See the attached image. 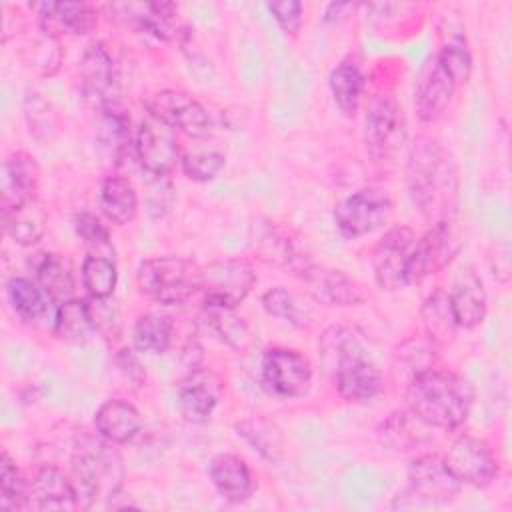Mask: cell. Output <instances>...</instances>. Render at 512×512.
Returning <instances> with one entry per match:
<instances>
[{"label": "cell", "instance_id": "obj_46", "mask_svg": "<svg viewBox=\"0 0 512 512\" xmlns=\"http://www.w3.org/2000/svg\"><path fill=\"white\" fill-rule=\"evenodd\" d=\"M180 166H182V172L190 180H194V182H210L226 166V158H224L222 152H216V150L192 152V154L182 156Z\"/></svg>", "mask_w": 512, "mask_h": 512}, {"label": "cell", "instance_id": "obj_22", "mask_svg": "<svg viewBox=\"0 0 512 512\" xmlns=\"http://www.w3.org/2000/svg\"><path fill=\"white\" fill-rule=\"evenodd\" d=\"M208 476L216 492L232 504L246 502L254 492L252 472L236 454H216L208 464Z\"/></svg>", "mask_w": 512, "mask_h": 512}, {"label": "cell", "instance_id": "obj_25", "mask_svg": "<svg viewBox=\"0 0 512 512\" xmlns=\"http://www.w3.org/2000/svg\"><path fill=\"white\" fill-rule=\"evenodd\" d=\"M32 276L42 292L56 304L72 298L74 274L68 258L56 252H36L28 260Z\"/></svg>", "mask_w": 512, "mask_h": 512}, {"label": "cell", "instance_id": "obj_40", "mask_svg": "<svg viewBox=\"0 0 512 512\" xmlns=\"http://www.w3.org/2000/svg\"><path fill=\"white\" fill-rule=\"evenodd\" d=\"M116 264L108 256L88 254L82 262V284L90 298H110L116 288Z\"/></svg>", "mask_w": 512, "mask_h": 512}, {"label": "cell", "instance_id": "obj_1", "mask_svg": "<svg viewBox=\"0 0 512 512\" xmlns=\"http://www.w3.org/2000/svg\"><path fill=\"white\" fill-rule=\"evenodd\" d=\"M406 182L418 210L434 224L450 220L458 206V168L432 138H418L408 154Z\"/></svg>", "mask_w": 512, "mask_h": 512}, {"label": "cell", "instance_id": "obj_47", "mask_svg": "<svg viewBox=\"0 0 512 512\" xmlns=\"http://www.w3.org/2000/svg\"><path fill=\"white\" fill-rule=\"evenodd\" d=\"M30 66H34L40 74L50 76L60 64V48L56 36L48 34L44 28H40V34L32 40L30 48Z\"/></svg>", "mask_w": 512, "mask_h": 512}, {"label": "cell", "instance_id": "obj_3", "mask_svg": "<svg viewBox=\"0 0 512 512\" xmlns=\"http://www.w3.org/2000/svg\"><path fill=\"white\" fill-rule=\"evenodd\" d=\"M320 352L324 364L334 372L338 394L344 400L370 402L382 392V372L368 360L352 330L342 326L328 328L320 338Z\"/></svg>", "mask_w": 512, "mask_h": 512}, {"label": "cell", "instance_id": "obj_21", "mask_svg": "<svg viewBox=\"0 0 512 512\" xmlns=\"http://www.w3.org/2000/svg\"><path fill=\"white\" fill-rule=\"evenodd\" d=\"M40 168L28 152H12L2 164V210L36 198Z\"/></svg>", "mask_w": 512, "mask_h": 512}, {"label": "cell", "instance_id": "obj_28", "mask_svg": "<svg viewBox=\"0 0 512 512\" xmlns=\"http://www.w3.org/2000/svg\"><path fill=\"white\" fill-rule=\"evenodd\" d=\"M450 302L458 328H474L484 320L488 298L484 284L474 270H466L458 276Z\"/></svg>", "mask_w": 512, "mask_h": 512}, {"label": "cell", "instance_id": "obj_17", "mask_svg": "<svg viewBox=\"0 0 512 512\" xmlns=\"http://www.w3.org/2000/svg\"><path fill=\"white\" fill-rule=\"evenodd\" d=\"M80 78L84 98L92 108L114 102V92L118 86L116 64L104 44L92 42L86 46L80 58Z\"/></svg>", "mask_w": 512, "mask_h": 512}, {"label": "cell", "instance_id": "obj_23", "mask_svg": "<svg viewBox=\"0 0 512 512\" xmlns=\"http://www.w3.org/2000/svg\"><path fill=\"white\" fill-rule=\"evenodd\" d=\"M454 88L456 84L452 82L448 72L440 66L436 58H432V62L426 66L424 74L420 76L416 94H414V106L420 120L424 122L438 120L448 108Z\"/></svg>", "mask_w": 512, "mask_h": 512}, {"label": "cell", "instance_id": "obj_5", "mask_svg": "<svg viewBox=\"0 0 512 512\" xmlns=\"http://www.w3.org/2000/svg\"><path fill=\"white\" fill-rule=\"evenodd\" d=\"M200 268L182 256H156L138 266L136 282L142 294L162 306L184 304L198 292Z\"/></svg>", "mask_w": 512, "mask_h": 512}, {"label": "cell", "instance_id": "obj_4", "mask_svg": "<svg viewBox=\"0 0 512 512\" xmlns=\"http://www.w3.org/2000/svg\"><path fill=\"white\" fill-rule=\"evenodd\" d=\"M70 478L80 508H90L100 496L118 498L124 480L122 456L116 444L84 434L74 442L70 458Z\"/></svg>", "mask_w": 512, "mask_h": 512}, {"label": "cell", "instance_id": "obj_36", "mask_svg": "<svg viewBox=\"0 0 512 512\" xmlns=\"http://www.w3.org/2000/svg\"><path fill=\"white\" fill-rule=\"evenodd\" d=\"M172 318L160 312L142 314L132 330L134 348L146 354H164L172 342Z\"/></svg>", "mask_w": 512, "mask_h": 512}, {"label": "cell", "instance_id": "obj_8", "mask_svg": "<svg viewBox=\"0 0 512 512\" xmlns=\"http://www.w3.org/2000/svg\"><path fill=\"white\" fill-rule=\"evenodd\" d=\"M460 248H462V242L452 222L450 220L434 222L424 236L416 238L410 250L406 270H404L406 286L418 284L424 278L446 268L456 258Z\"/></svg>", "mask_w": 512, "mask_h": 512}, {"label": "cell", "instance_id": "obj_33", "mask_svg": "<svg viewBox=\"0 0 512 512\" xmlns=\"http://www.w3.org/2000/svg\"><path fill=\"white\" fill-rule=\"evenodd\" d=\"M52 330L60 340L84 342L94 332L90 304L86 300L68 298L56 306Z\"/></svg>", "mask_w": 512, "mask_h": 512}, {"label": "cell", "instance_id": "obj_34", "mask_svg": "<svg viewBox=\"0 0 512 512\" xmlns=\"http://www.w3.org/2000/svg\"><path fill=\"white\" fill-rule=\"evenodd\" d=\"M238 436H242L264 460L278 462L284 456L282 430L264 416H252L236 424Z\"/></svg>", "mask_w": 512, "mask_h": 512}, {"label": "cell", "instance_id": "obj_32", "mask_svg": "<svg viewBox=\"0 0 512 512\" xmlns=\"http://www.w3.org/2000/svg\"><path fill=\"white\" fill-rule=\"evenodd\" d=\"M420 316H422L426 336L436 346L446 344L454 338L458 324H456V316L452 310L450 294H446L444 290H434L424 300V304L420 308Z\"/></svg>", "mask_w": 512, "mask_h": 512}, {"label": "cell", "instance_id": "obj_11", "mask_svg": "<svg viewBox=\"0 0 512 512\" xmlns=\"http://www.w3.org/2000/svg\"><path fill=\"white\" fill-rule=\"evenodd\" d=\"M146 110L190 138H206L212 132V118L208 110L182 90H160L152 94L146 102Z\"/></svg>", "mask_w": 512, "mask_h": 512}, {"label": "cell", "instance_id": "obj_19", "mask_svg": "<svg viewBox=\"0 0 512 512\" xmlns=\"http://www.w3.org/2000/svg\"><path fill=\"white\" fill-rule=\"evenodd\" d=\"M28 508L36 510H76L78 496L72 478L56 466H42L28 482Z\"/></svg>", "mask_w": 512, "mask_h": 512}, {"label": "cell", "instance_id": "obj_6", "mask_svg": "<svg viewBox=\"0 0 512 512\" xmlns=\"http://www.w3.org/2000/svg\"><path fill=\"white\" fill-rule=\"evenodd\" d=\"M406 142V118L402 106L390 94H376L366 108L364 144L374 162L392 160Z\"/></svg>", "mask_w": 512, "mask_h": 512}, {"label": "cell", "instance_id": "obj_13", "mask_svg": "<svg viewBox=\"0 0 512 512\" xmlns=\"http://www.w3.org/2000/svg\"><path fill=\"white\" fill-rule=\"evenodd\" d=\"M134 146L136 158L146 174L168 176L182 162L176 130L152 114H146L140 122Z\"/></svg>", "mask_w": 512, "mask_h": 512}, {"label": "cell", "instance_id": "obj_44", "mask_svg": "<svg viewBox=\"0 0 512 512\" xmlns=\"http://www.w3.org/2000/svg\"><path fill=\"white\" fill-rule=\"evenodd\" d=\"M74 230H76L78 238L84 242V246L90 250V254L106 256L102 252H110L112 250L110 232H108V228L102 224V220L96 214H92V212L76 214L74 216Z\"/></svg>", "mask_w": 512, "mask_h": 512}, {"label": "cell", "instance_id": "obj_38", "mask_svg": "<svg viewBox=\"0 0 512 512\" xmlns=\"http://www.w3.org/2000/svg\"><path fill=\"white\" fill-rule=\"evenodd\" d=\"M434 348L436 344L426 338H410L398 346L394 354V374L406 378V384L418 374L432 370L434 366Z\"/></svg>", "mask_w": 512, "mask_h": 512}, {"label": "cell", "instance_id": "obj_35", "mask_svg": "<svg viewBox=\"0 0 512 512\" xmlns=\"http://www.w3.org/2000/svg\"><path fill=\"white\" fill-rule=\"evenodd\" d=\"M328 84L338 108L344 114H354L364 90V74L360 66L354 60H342L332 68Z\"/></svg>", "mask_w": 512, "mask_h": 512}, {"label": "cell", "instance_id": "obj_26", "mask_svg": "<svg viewBox=\"0 0 512 512\" xmlns=\"http://www.w3.org/2000/svg\"><path fill=\"white\" fill-rule=\"evenodd\" d=\"M94 428L104 440L112 444H126L142 430V416L132 402L112 398L96 410Z\"/></svg>", "mask_w": 512, "mask_h": 512}, {"label": "cell", "instance_id": "obj_31", "mask_svg": "<svg viewBox=\"0 0 512 512\" xmlns=\"http://www.w3.org/2000/svg\"><path fill=\"white\" fill-rule=\"evenodd\" d=\"M98 204L102 214L116 226H124L136 218L138 194L124 176H106L100 184Z\"/></svg>", "mask_w": 512, "mask_h": 512}, {"label": "cell", "instance_id": "obj_48", "mask_svg": "<svg viewBox=\"0 0 512 512\" xmlns=\"http://www.w3.org/2000/svg\"><path fill=\"white\" fill-rule=\"evenodd\" d=\"M148 176L150 178L146 182V206L152 218H162L174 202V188L168 176Z\"/></svg>", "mask_w": 512, "mask_h": 512}, {"label": "cell", "instance_id": "obj_2", "mask_svg": "<svg viewBox=\"0 0 512 512\" xmlns=\"http://www.w3.org/2000/svg\"><path fill=\"white\" fill-rule=\"evenodd\" d=\"M406 404L426 426L452 430L470 416L474 388L464 376L432 368L406 384Z\"/></svg>", "mask_w": 512, "mask_h": 512}, {"label": "cell", "instance_id": "obj_39", "mask_svg": "<svg viewBox=\"0 0 512 512\" xmlns=\"http://www.w3.org/2000/svg\"><path fill=\"white\" fill-rule=\"evenodd\" d=\"M434 58L448 72V76L456 86L464 84L470 78L472 58L466 48V38L462 30L448 28V32H444V38H442V48Z\"/></svg>", "mask_w": 512, "mask_h": 512}, {"label": "cell", "instance_id": "obj_29", "mask_svg": "<svg viewBox=\"0 0 512 512\" xmlns=\"http://www.w3.org/2000/svg\"><path fill=\"white\" fill-rule=\"evenodd\" d=\"M48 224V214L38 198H30L22 204L2 210V226L6 234L20 246L36 244Z\"/></svg>", "mask_w": 512, "mask_h": 512}, {"label": "cell", "instance_id": "obj_37", "mask_svg": "<svg viewBox=\"0 0 512 512\" xmlns=\"http://www.w3.org/2000/svg\"><path fill=\"white\" fill-rule=\"evenodd\" d=\"M6 294L12 310L26 322H36L46 316L48 302H52L36 280L30 278H10L6 284Z\"/></svg>", "mask_w": 512, "mask_h": 512}, {"label": "cell", "instance_id": "obj_41", "mask_svg": "<svg viewBox=\"0 0 512 512\" xmlns=\"http://www.w3.org/2000/svg\"><path fill=\"white\" fill-rule=\"evenodd\" d=\"M0 506L6 510L28 508V482L22 478L8 452H2L0 456Z\"/></svg>", "mask_w": 512, "mask_h": 512}, {"label": "cell", "instance_id": "obj_42", "mask_svg": "<svg viewBox=\"0 0 512 512\" xmlns=\"http://www.w3.org/2000/svg\"><path fill=\"white\" fill-rule=\"evenodd\" d=\"M420 424H424V422L420 418H416L410 410L394 412L380 426L382 442H386L394 450H410L414 444H420V440H422V434L418 432Z\"/></svg>", "mask_w": 512, "mask_h": 512}, {"label": "cell", "instance_id": "obj_15", "mask_svg": "<svg viewBox=\"0 0 512 512\" xmlns=\"http://www.w3.org/2000/svg\"><path fill=\"white\" fill-rule=\"evenodd\" d=\"M410 494L428 504H446L460 494V480L438 454H422L408 468Z\"/></svg>", "mask_w": 512, "mask_h": 512}, {"label": "cell", "instance_id": "obj_24", "mask_svg": "<svg viewBox=\"0 0 512 512\" xmlns=\"http://www.w3.org/2000/svg\"><path fill=\"white\" fill-rule=\"evenodd\" d=\"M40 28L56 36L64 34H88L96 22V10L86 2H42L36 6Z\"/></svg>", "mask_w": 512, "mask_h": 512}, {"label": "cell", "instance_id": "obj_49", "mask_svg": "<svg viewBox=\"0 0 512 512\" xmlns=\"http://www.w3.org/2000/svg\"><path fill=\"white\" fill-rule=\"evenodd\" d=\"M270 14L278 22V26L290 34L296 36L302 28L304 22V6L298 0H280V2H270L268 4Z\"/></svg>", "mask_w": 512, "mask_h": 512}, {"label": "cell", "instance_id": "obj_50", "mask_svg": "<svg viewBox=\"0 0 512 512\" xmlns=\"http://www.w3.org/2000/svg\"><path fill=\"white\" fill-rule=\"evenodd\" d=\"M90 312H92L94 330H98V332H102L106 336H116L118 334L120 316H118L116 306H112L108 302V298H92Z\"/></svg>", "mask_w": 512, "mask_h": 512}, {"label": "cell", "instance_id": "obj_20", "mask_svg": "<svg viewBox=\"0 0 512 512\" xmlns=\"http://www.w3.org/2000/svg\"><path fill=\"white\" fill-rule=\"evenodd\" d=\"M220 398L218 380L208 370H192L178 384V410L186 422L204 424L210 420Z\"/></svg>", "mask_w": 512, "mask_h": 512}, {"label": "cell", "instance_id": "obj_14", "mask_svg": "<svg viewBox=\"0 0 512 512\" xmlns=\"http://www.w3.org/2000/svg\"><path fill=\"white\" fill-rule=\"evenodd\" d=\"M442 458L460 484L486 488L498 474V462L492 448L470 434L458 436Z\"/></svg>", "mask_w": 512, "mask_h": 512}, {"label": "cell", "instance_id": "obj_7", "mask_svg": "<svg viewBox=\"0 0 512 512\" xmlns=\"http://www.w3.org/2000/svg\"><path fill=\"white\" fill-rule=\"evenodd\" d=\"M256 284L254 268L240 258L212 260L200 268L198 292L208 306L236 308Z\"/></svg>", "mask_w": 512, "mask_h": 512}, {"label": "cell", "instance_id": "obj_27", "mask_svg": "<svg viewBox=\"0 0 512 512\" xmlns=\"http://www.w3.org/2000/svg\"><path fill=\"white\" fill-rule=\"evenodd\" d=\"M252 246L262 260L280 266L286 272H290V268L306 254L298 248L290 234L274 222L252 224Z\"/></svg>", "mask_w": 512, "mask_h": 512}, {"label": "cell", "instance_id": "obj_45", "mask_svg": "<svg viewBox=\"0 0 512 512\" xmlns=\"http://www.w3.org/2000/svg\"><path fill=\"white\" fill-rule=\"evenodd\" d=\"M262 306L264 310L274 316V318H280L284 322H290L292 326H304L308 316L306 312L298 306L296 298L292 296V292H288L286 288L282 286H276V288H270L264 296H262Z\"/></svg>", "mask_w": 512, "mask_h": 512}, {"label": "cell", "instance_id": "obj_43", "mask_svg": "<svg viewBox=\"0 0 512 512\" xmlns=\"http://www.w3.org/2000/svg\"><path fill=\"white\" fill-rule=\"evenodd\" d=\"M206 308V318L208 324L212 326V330L228 344V346H242L244 338H246V324L242 322L240 316H236L234 308H226V306H208Z\"/></svg>", "mask_w": 512, "mask_h": 512}, {"label": "cell", "instance_id": "obj_30", "mask_svg": "<svg viewBox=\"0 0 512 512\" xmlns=\"http://www.w3.org/2000/svg\"><path fill=\"white\" fill-rule=\"evenodd\" d=\"M122 10L126 22H132L140 32L158 40H170L176 30V6L170 2H144V4H114Z\"/></svg>", "mask_w": 512, "mask_h": 512}, {"label": "cell", "instance_id": "obj_10", "mask_svg": "<svg viewBox=\"0 0 512 512\" xmlns=\"http://www.w3.org/2000/svg\"><path fill=\"white\" fill-rule=\"evenodd\" d=\"M290 274L306 286L314 300L328 306H356L366 298L356 280L340 270L316 264L308 254L290 268Z\"/></svg>", "mask_w": 512, "mask_h": 512}, {"label": "cell", "instance_id": "obj_16", "mask_svg": "<svg viewBox=\"0 0 512 512\" xmlns=\"http://www.w3.org/2000/svg\"><path fill=\"white\" fill-rule=\"evenodd\" d=\"M414 242L416 234L408 226H396L390 228L376 244L372 254V270L380 288L398 290L406 286L404 270Z\"/></svg>", "mask_w": 512, "mask_h": 512}, {"label": "cell", "instance_id": "obj_18", "mask_svg": "<svg viewBox=\"0 0 512 512\" xmlns=\"http://www.w3.org/2000/svg\"><path fill=\"white\" fill-rule=\"evenodd\" d=\"M92 110L96 114L98 146L114 164H124L132 152L136 154L128 114L116 102H106Z\"/></svg>", "mask_w": 512, "mask_h": 512}, {"label": "cell", "instance_id": "obj_12", "mask_svg": "<svg viewBox=\"0 0 512 512\" xmlns=\"http://www.w3.org/2000/svg\"><path fill=\"white\" fill-rule=\"evenodd\" d=\"M262 384L280 398H300L310 390V360L290 348H270L262 356Z\"/></svg>", "mask_w": 512, "mask_h": 512}, {"label": "cell", "instance_id": "obj_51", "mask_svg": "<svg viewBox=\"0 0 512 512\" xmlns=\"http://www.w3.org/2000/svg\"><path fill=\"white\" fill-rule=\"evenodd\" d=\"M116 364L120 368V372L124 374V378L128 382H132L134 386H142L144 380H146V372L138 360V356L130 350V348H122L118 354H116Z\"/></svg>", "mask_w": 512, "mask_h": 512}, {"label": "cell", "instance_id": "obj_9", "mask_svg": "<svg viewBox=\"0 0 512 512\" xmlns=\"http://www.w3.org/2000/svg\"><path fill=\"white\" fill-rule=\"evenodd\" d=\"M392 216V200L386 192L362 188L346 196L334 210V222L342 236H368L388 224Z\"/></svg>", "mask_w": 512, "mask_h": 512}]
</instances>
